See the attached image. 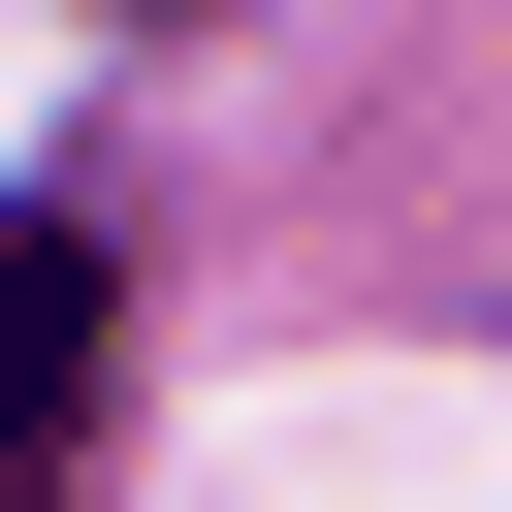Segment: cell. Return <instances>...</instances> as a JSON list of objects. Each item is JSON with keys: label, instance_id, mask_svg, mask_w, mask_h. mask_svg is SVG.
<instances>
[{"label": "cell", "instance_id": "1", "mask_svg": "<svg viewBox=\"0 0 512 512\" xmlns=\"http://www.w3.org/2000/svg\"><path fill=\"white\" fill-rule=\"evenodd\" d=\"M96 384H128V256L96 224H0V480H64Z\"/></svg>", "mask_w": 512, "mask_h": 512}]
</instances>
